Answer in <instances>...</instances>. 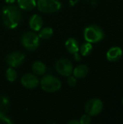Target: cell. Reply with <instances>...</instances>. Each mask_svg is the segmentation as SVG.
Segmentation results:
<instances>
[{"mask_svg":"<svg viewBox=\"0 0 123 124\" xmlns=\"http://www.w3.org/2000/svg\"><path fill=\"white\" fill-rule=\"evenodd\" d=\"M22 14L19 7L13 4L6 6L2 9V20L4 25L10 29H14L19 25Z\"/></svg>","mask_w":123,"mask_h":124,"instance_id":"obj_1","label":"cell"},{"mask_svg":"<svg viewBox=\"0 0 123 124\" xmlns=\"http://www.w3.org/2000/svg\"><path fill=\"white\" fill-rule=\"evenodd\" d=\"M41 86L43 91L51 93L59 91L62 87V84L57 77L47 74L41 78Z\"/></svg>","mask_w":123,"mask_h":124,"instance_id":"obj_2","label":"cell"},{"mask_svg":"<svg viewBox=\"0 0 123 124\" xmlns=\"http://www.w3.org/2000/svg\"><path fill=\"white\" fill-rule=\"evenodd\" d=\"M104 38V32L96 25H91L84 30V39L87 42L96 43Z\"/></svg>","mask_w":123,"mask_h":124,"instance_id":"obj_3","label":"cell"},{"mask_svg":"<svg viewBox=\"0 0 123 124\" xmlns=\"http://www.w3.org/2000/svg\"><path fill=\"white\" fill-rule=\"evenodd\" d=\"M39 36L33 31H27L23 33L21 38L22 45L28 50H36L39 46Z\"/></svg>","mask_w":123,"mask_h":124,"instance_id":"obj_4","label":"cell"},{"mask_svg":"<svg viewBox=\"0 0 123 124\" xmlns=\"http://www.w3.org/2000/svg\"><path fill=\"white\" fill-rule=\"evenodd\" d=\"M36 6L40 12L43 13H53L62 8L59 0H37Z\"/></svg>","mask_w":123,"mask_h":124,"instance_id":"obj_5","label":"cell"},{"mask_svg":"<svg viewBox=\"0 0 123 124\" xmlns=\"http://www.w3.org/2000/svg\"><path fill=\"white\" fill-rule=\"evenodd\" d=\"M55 69L57 72L63 76H69L72 74L73 70L72 64L67 59H60L57 61L55 64Z\"/></svg>","mask_w":123,"mask_h":124,"instance_id":"obj_6","label":"cell"},{"mask_svg":"<svg viewBox=\"0 0 123 124\" xmlns=\"http://www.w3.org/2000/svg\"><path fill=\"white\" fill-rule=\"evenodd\" d=\"M103 109L102 102L97 98L91 99L86 104L85 110L90 116H95L99 115Z\"/></svg>","mask_w":123,"mask_h":124,"instance_id":"obj_7","label":"cell"},{"mask_svg":"<svg viewBox=\"0 0 123 124\" xmlns=\"http://www.w3.org/2000/svg\"><path fill=\"white\" fill-rule=\"evenodd\" d=\"M25 59V56L22 52L20 51H14L7 55L6 58V62L9 67L14 68L22 65Z\"/></svg>","mask_w":123,"mask_h":124,"instance_id":"obj_8","label":"cell"},{"mask_svg":"<svg viewBox=\"0 0 123 124\" xmlns=\"http://www.w3.org/2000/svg\"><path fill=\"white\" fill-rule=\"evenodd\" d=\"M21 84L22 85L27 89H34L36 88L38 84L39 80L36 74L33 73H25L21 78Z\"/></svg>","mask_w":123,"mask_h":124,"instance_id":"obj_9","label":"cell"},{"mask_svg":"<svg viewBox=\"0 0 123 124\" xmlns=\"http://www.w3.org/2000/svg\"><path fill=\"white\" fill-rule=\"evenodd\" d=\"M29 26L33 31H39L43 26V20L41 16L35 14L33 15L29 20Z\"/></svg>","mask_w":123,"mask_h":124,"instance_id":"obj_10","label":"cell"},{"mask_svg":"<svg viewBox=\"0 0 123 124\" xmlns=\"http://www.w3.org/2000/svg\"><path fill=\"white\" fill-rule=\"evenodd\" d=\"M123 54V51L121 48L115 46L111 48L107 53V58L111 62H115L118 60Z\"/></svg>","mask_w":123,"mask_h":124,"instance_id":"obj_11","label":"cell"},{"mask_svg":"<svg viewBox=\"0 0 123 124\" xmlns=\"http://www.w3.org/2000/svg\"><path fill=\"white\" fill-rule=\"evenodd\" d=\"M65 47H66L67 50L72 54L78 53L79 51V49H80L77 40L73 38H70L66 41Z\"/></svg>","mask_w":123,"mask_h":124,"instance_id":"obj_12","label":"cell"},{"mask_svg":"<svg viewBox=\"0 0 123 124\" xmlns=\"http://www.w3.org/2000/svg\"><path fill=\"white\" fill-rule=\"evenodd\" d=\"M17 4L20 9L30 11L36 7V0H17Z\"/></svg>","mask_w":123,"mask_h":124,"instance_id":"obj_13","label":"cell"},{"mask_svg":"<svg viewBox=\"0 0 123 124\" xmlns=\"http://www.w3.org/2000/svg\"><path fill=\"white\" fill-rule=\"evenodd\" d=\"M72 73L75 78H83L88 73V68L86 65H80L72 70Z\"/></svg>","mask_w":123,"mask_h":124,"instance_id":"obj_14","label":"cell"},{"mask_svg":"<svg viewBox=\"0 0 123 124\" xmlns=\"http://www.w3.org/2000/svg\"><path fill=\"white\" fill-rule=\"evenodd\" d=\"M32 70L36 75L42 76L46 72V66L41 61H36L32 65Z\"/></svg>","mask_w":123,"mask_h":124,"instance_id":"obj_15","label":"cell"},{"mask_svg":"<svg viewBox=\"0 0 123 124\" xmlns=\"http://www.w3.org/2000/svg\"><path fill=\"white\" fill-rule=\"evenodd\" d=\"M9 108V100L8 99L4 96L0 94V119L6 116V113L8 111Z\"/></svg>","mask_w":123,"mask_h":124,"instance_id":"obj_16","label":"cell"},{"mask_svg":"<svg viewBox=\"0 0 123 124\" xmlns=\"http://www.w3.org/2000/svg\"><path fill=\"white\" fill-rule=\"evenodd\" d=\"M54 33V31L50 27L41 28L38 33V36L41 39H50Z\"/></svg>","mask_w":123,"mask_h":124,"instance_id":"obj_17","label":"cell"},{"mask_svg":"<svg viewBox=\"0 0 123 124\" xmlns=\"http://www.w3.org/2000/svg\"><path fill=\"white\" fill-rule=\"evenodd\" d=\"M92 49H93V46H92L91 43L86 42V43L83 44L79 49L80 51V54L83 56H87V55H88L91 52Z\"/></svg>","mask_w":123,"mask_h":124,"instance_id":"obj_18","label":"cell"},{"mask_svg":"<svg viewBox=\"0 0 123 124\" xmlns=\"http://www.w3.org/2000/svg\"><path fill=\"white\" fill-rule=\"evenodd\" d=\"M17 73L16 70L14 69V68L9 67L6 70V78L10 82L14 81L17 79Z\"/></svg>","mask_w":123,"mask_h":124,"instance_id":"obj_19","label":"cell"},{"mask_svg":"<svg viewBox=\"0 0 123 124\" xmlns=\"http://www.w3.org/2000/svg\"><path fill=\"white\" fill-rule=\"evenodd\" d=\"M91 121V117L89 115H83L82 116V117L80 118V124H89Z\"/></svg>","mask_w":123,"mask_h":124,"instance_id":"obj_20","label":"cell"},{"mask_svg":"<svg viewBox=\"0 0 123 124\" xmlns=\"http://www.w3.org/2000/svg\"><path fill=\"white\" fill-rule=\"evenodd\" d=\"M67 81L68 85L70 86H75L76 85V84H77V80H76L75 77L74 76H71V75L67 76Z\"/></svg>","mask_w":123,"mask_h":124,"instance_id":"obj_21","label":"cell"},{"mask_svg":"<svg viewBox=\"0 0 123 124\" xmlns=\"http://www.w3.org/2000/svg\"><path fill=\"white\" fill-rule=\"evenodd\" d=\"M74 57H75V60H77V61H80V55L78 54V53H75V54H74Z\"/></svg>","mask_w":123,"mask_h":124,"instance_id":"obj_22","label":"cell"},{"mask_svg":"<svg viewBox=\"0 0 123 124\" xmlns=\"http://www.w3.org/2000/svg\"><path fill=\"white\" fill-rule=\"evenodd\" d=\"M68 124H80V122H79V121H76V120H72V121H69V122H68Z\"/></svg>","mask_w":123,"mask_h":124,"instance_id":"obj_23","label":"cell"},{"mask_svg":"<svg viewBox=\"0 0 123 124\" xmlns=\"http://www.w3.org/2000/svg\"><path fill=\"white\" fill-rule=\"evenodd\" d=\"M5 1V2L7 3V4H12L14 1H15V0H4Z\"/></svg>","mask_w":123,"mask_h":124,"instance_id":"obj_24","label":"cell"},{"mask_svg":"<svg viewBox=\"0 0 123 124\" xmlns=\"http://www.w3.org/2000/svg\"></svg>","mask_w":123,"mask_h":124,"instance_id":"obj_25","label":"cell"}]
</instances>
